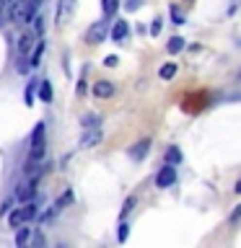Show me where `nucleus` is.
Listing matches in <instances>:
<instances>
[{
  "label": "nucleus",
  "instance_id": "1",
  "mask_svg": "<svg viewBox=\"0 0 241 248\" xmlns=\"http://www.w3.org/2000/svg\"><path fill=\"white\" fill-rule=\"evenodd\" d=\"M34 11H36V8L31 5V0H13L11 21L13 23H29V21H34Z\"/></svg>",
  "mask_w": 241,
  "mask_h": 248
},
{
  "label": "nucleus",
  "instance_id": "2",
  "mask_svg": "<svg viewBox=\"0 0 241 248\" xmlns=\"http://www.w3.org/2000/svg\"><path fill=\"white\" fill-rule=\"evenodd\" d=\"M34 215H36V204H34V202H23V207L8 212V225H11V228H21V225L29 222Z\"/></svg>",
  "mask_w": 241,
  "mask_h": 248
},
{
  "label": "nucleus",
  "instance_id": "3",
  "mask_svg": "<svg viewBox=\"0 0 241 248\" xmlns=\"http://www.w3.org/2000/svg\"><path fill=\"white\" fill-rule=\"evenodd\" d=\"M29 158H31V160H42V158H44V124H42V122L34 127V135H31Z\"/></svg>",
  "mask_w": 241,
  "mask_h": 248
},
{
  "label": "nucleus",
  "instance_id": "4",
  "mask_svg": "<svg viewBox=\"0 0 241 248\" xmlns=\"http://www.w3.org/2000/svg\"><path fill=\"white\" fill-rule=\"evenodd\" d=\"M109 34V21H96V23H91L88 31H86V42L88 44H101L106 39Z\"/></svg>",
  "mask_w": 241,
  "mask_h": 248
},
{
  "label": "nucleus",
  "instance_id": "5",
  "mask_svg": "<svg viewBox=\"0 0 241 248\" xmlns=\"http://www.w3.org/2000/svg\"><path fill=\"white\" fill-rule=\"evenodd\" d=\"M176 181V170H174V166H163L161 170H158V176H155V186H158V189H169L171 184Z\"/></svg>",
  "mask_w": 241,
  "mask_h": 248
},
{
  "label": "nucleus",
  "instance_id": "6",
  "mask_svg": "<svg viewBox=\"0 0 241 248\" xmlns=\"http://www.w3.org/2000/svg\"><path fill=\"white\" fill-rule=\"evenodd\" d=\"M101 137H104V135H101L99 127L83 129V137H81V142H78V145H81V147H96L101 142Z\"/></svg>",
  "mask_w": 241,
  "mask_h": 248
},
{
  "label": "nucleus",
  "instance_id": "7",
  "mask_svg": "<svg viewBox=\"0 0 241 248\" xmlns=\"http://www.w3.org/2000/svg\"><path fill=\"white\" fill-rule=\"evenodd\" d=\"M93 96L96 98H112L114 96V83L112 80H96L93 83Z\"/></svg>",
  "mask_w": 241,
  "mask_h": 248
},
{
  "label": "nucleus",
  "instance_id": "8",
  "mask_svg": "<svg viewBox=\"0 0 241 248\" xmlns=\"http://www.w3.org/2000/svg\"><path fill=\"white\" fill-rule=\"evenodd\" d=\"M151 145H153L151 140H140V142H135V145L130 147V158L132 160H143L145 155L151 153Z\"/></svg>",
  "mask_w": 241,
  "mask_h": 248
},
{
  "label": "nucleus",
  "instance_id": "9",
  "mask_svg": "<svg viewBox=\"0 0 241 248\" xmlns=\"http://www.w3.org/2000/svg\"><path fill=\"white\" fill-rule=\"evenodd\" d=\"M36 194V178H31L29 184H23L18 191H16V199L18 202H31V197Z\"/></svg>",
  "mask_w": 241,
  "mask_h": 248
},
{
  "label": "nucleus",
  "instance_id": "10",
  "mask_svg": "<svg viewBox=\"0 0 241 248\" xmlns=\"http://www.w3.org/2000/svg\"><path fill=\"white\" fill-rule=\"evenodd\" d=\"M127 31H130L127 21H114V26H112V39H114V42H124Z\"/></svg>",
  "mask_w": 241,
  "mask_h": 248
},
{
  "label": "nucleus",
  "instance_id": "11",
  "mask_svg": "<svg viewBox=\"0 0 241 248\" xmlns=\"http://www.w3.org/2000/svg\"><path fill=\"white\" fill-rule=\"evenodd\" d=\"M34 49V34H21L18 39V54H29Z\"/></svg>",
  "mask_w": 241,
  "mask_h": 248
},
{
  "label": "nucleus",
  "instance_id": "12",
  "mask_svg": "<svg viewBox=\"0 0 241 248\" xmlns=\"http://www.w3.org/2000/svg\"><path fill=\"white\" fill-rule=\"evenodd\" d=\"M39 98H42L44 104H50V101H52V85H50V80L39 83Z\"/></svg>",
  "mask_w": 241,
  "mask_h": 248
},
{
  "label": "nucleus",
  "instance_id": "13",
  "mask_svg": "<svg viewBox=\"0 0 241 248\" xmlns=\"http://www.w3.org/2000/svg\"><path fill=\"white\" fill-rule=\"evenodd\" d=\"M73 3H75V0H60V11H57V21H60V23L65 21V16H70V11H73Z\"/></svg>",
  "mask_w": 241,
  "mask_h": 248
},
{
  "label": "nucleus",
  "instance_id": "14",
  "mask_svg": "<svg viewBox=\"0 0 241 248\" xmlns=\"http://www.w3.org/2000/svg\"><path fill=\"white\" fill-rule=\"evenodd\" d=\"M166 49H169V54H179L184 49V39L182 36H171V42L166 44Z\"/></svg>",
  "mask_w": 241,
  "mask_h": 248
},
{
  "label": "nucleus",
  "instance_id": "15",
  "mask_svg": "<svg viewBox=\"0 0 241 248\" xmlns=\"http://www.w3.org/2000/svg\"><path fill=\"white\" fill-rule=\"evenodd\" d=\"M101 8H104L106 18H112V16L117 13V8H120V0H101Z\"/></svg>",
  "mask_w": 241,
  "mask_h": 248
},
{
  "label": "nucleus",
  "instance_id": "16",
  "mask_svg": "<svg viewBox=\"0 0 241 248\" xmlns=\"http://www.w3.org/2000/svg\"><path fill=\"white\" fill-rule=\"evenodd\" d=\"M70 202H73V191L68 189V191H62V194H60V199H57V202H54V209L60 212V209H65V207L70 204Z\"/></svg>",
  "mask_w": 241,
  "mask_h": 248
},
{
  "label": "nucleus",
  "instance_id": "17",
  "mask_svg": "<svg viewBox=\"0 0 241 248\" xmlns=\"http://www.w3.org/2000/svg\"><path fill=\"white\" fill-rule=\"evenodd\" d=\"M182 160V150H179L176 145H171L166 150V163H171V166H176V163Z\"/></svg>",
  "mask_w": 241,
  "mask_h": 248
},
{
  "label": "nucleus",
  "instance_id": "18",
  "mask_svg": "<svg viewBox=\"0 0 241 248\" xmlns=\"http://www.w3.org/2000/svg\"><path fill=\"white\" fill-rule=\"evenodd\" d=\"M29 238H31V228H18V232H16V246H26L29 243Z\"/></svg>",
  "mask_w": 241,
  "mask_h": 248
},
{
  "label": "nucleus",
  "instance_id": "19",
  "mask_svg": "<svg viewBox=\"0 0 241 248\" xmlns=\"http://www.w3.org/2000/svg\"><path fill=\"white\" fill-rule=\"evenodd\" d=\"M169 13H171V21H174L176 26H182V23H184V11L179 5H169Z\"/></svg>",
  "mask_w": 241,
  "mask_h": 248
},
{
  "label": "nucleus",
  "instance_id": "20",
  "mask_svg": "<svg viewBox=\"0 0 241 248\" xmlns=\"http://www.w3.org/2000/svg\"><path fill=\"white\" fill-rule=\"evenodd\" d=\"M158 75L163 78V80H171V78L176 75V65H174V62H166V65L158 70Z\"/></svg>",
  "mask_w": 241,
  "mask_h": 248
},
{
  "label": "nucleus",
  "instance_id": "21",
  "mask_svg": "<svg viewBox=\"0 0 241 248\" xmlns=\"http://www.w3.org/2000/svg\"><path fill=\"white\" fill-rule=\"evenodd\" d=\"M42 52H44V42H39V44H36V49L31 52V57H29L31 67H36V65H39V60H42Z\"/></svg>",
  "mask_w": 241,
  "mask_h": 248
},
{
  "label": "nucleus",
  "instance_id": "22",
  "mask_svg": "<svg viewBox=\"0 0 241 248\" xmlns=\"http://www.w3.org/2000/svg\"><path fill=\"white\" fill-rule=\"evenodd\" d=\"M99 116L96 114H86L83 119H81V124H83V129H91V127H99Z\"/></svg>",
  "mask_w": 241,
  "mask_h": 248
},
{
  "label": "nucleus",
  "instance_id": "23",
  "mask_svg": "<svg viewBox=\"0 0 241 248\" xmlns=\"http://www.w3.org/2000/svg\"><path fill=\"white\" fill-rule=\"evenodd\" d=\"M132 207H135V197H127V199H124V204H122V212H120L122 220H124V217H127V215L132 212Z\"/></svg>",
  "mask_w": 241,
  "mask_h": 248
},
{
  "label": "nucleus",
  "instance_id": "24",
  "mask_svg": "<svg viewBox=\"0 0 241 248\" xmlns=\"http://www.w3.org/2000/svg\"><path fill=\"white\" fill-rule=\"evenodd\" d=\"M127 235H130V225H127V222H120V230H117V240H120V243H124V240H127Z\"/></svg>",
  "mask_w": 241,
  "mask_h": 248
},
{
  "label": "nucleus",
  "instance_id": "25",
  "mask_svg": "<svg viewBox=\"0 0 241 248\" xmlns=\"http://www.w3.org/2000/svg\"><path fill=\"white\" fill-rule=\"evenodd\" d=\"M34 88H36V80H31L26 88V106H34Z\"/></svg>",
  "mask_w": 241,
  "mask_h": 248
},
{
  "label": "nucleus",
  "instance_id": "26",
  "mask_svg": "<svg viewBox=\"0 0 241 248\" xmlns=\"http://www.w3.org/2000/svg\"><path fill=\"white\" fill-rule=\"evenodd\" d=\"M228 220H231V225H236V222H241V202H239L236 207H233V212H231V217H228Z\"/></svg>",
  "mask_w": 241,
  "mask_h": 248
},
{
  "label": "nucleus",
  "instance_id": "27",
  "mask_svg": "<svg viewBox=\"0 0 241 248\" xmlns=\"http://www.w3.org/2000/svg\"><path fill=\"white\" fill-rule=\"evenodd\" d=\"M75 93H78V96H86V70H83L81 80H78V85H75Z\"/></svg>",
  "mask_w": 241,
  "mask_h": 248
},
{
  "label": "nucleus",
  "instance_id": "28",
  "mask_svg": "<svg viewBox=\"0 0 241 248\" xmlns=\"http://www.w3.org/2000/svg\"><path fill=\"white\" fill-rule=\"evenodd\" d=\"M140 5H143V0H127V3H124V8H127L130 13H132V11H138Z\"/></svg>",
  "mask_w": 241,
  "mask_h": 248
},
{
  "label": "nucleus",
  "instance_id": "29",
  "mask_svg": "<svg viewBox=\"0 0 241 248\" xmlns=\"http://www.w3.org/2000/svg\"><path fill=\"white\" fill-rule=\"evenodd\" d=\"M117 62H120V60H117V54H109V57H104V65H106V67H117Z\"/></svg>",
  "mask_w": 241,
  "mask_h": 248
},
{
  "label": "nucleus",
  "instance_id": "30",
  "mask_svg": "<svg viewBox=\"0 0 241 248\" xmlns=\"http://www.w3.org/2000/svg\"><path fill=\"white\" fill-rule=\"evenodd\" d=\"M34 26H36V34H42V31H44V18H42V16H36V18H34Z\"/></svg>",
  "mask_w": 241,
  "mask_h": 248
},
{
  "label": "nucleus",
  "instance_id": "31",
  "mask_svg": "<svg viewBox=\"0 0 241 248\" xmlns=\"http://www.w3.org/2000/svg\"><path fill=\"white\" fill-rule=\"evenodd\" d=\"M151 34H153V36H158V34H161V18H155V21H153V26H151Z\"/></svg>",
  "mask_w": 241,
  "mask_h": 248
},
{
  "label": "nucleus",
  "instance_id": "32",
  "mask_svg": "<svg viewBox=\"0 0 241 248\" xmlns=\"http://www.w3.org/2000/svg\"><path fill=\"white\" fill-rule=\"evenodd\" d=\"M8 212H11V202H5V204L0 207V215H8Z\"/></svg>",
  "mask_w": 241,
  "mask_h": 248
},
{
  "label": "nucleus",
  "instance_id": "33",
  "mask_svg": "<svg viewBox=\"0 0 241 248\" xmlns=\"http://www.w3.org/2000/svg\"><path fill=\"white\" fill-rule=\"evenodd\" d=\"M3 11H5V0H0V23H3Z\"/></svg>",
  "mask_w": 241,
  "mask_h": 248
},
{
  "label": "nucleus",
  "instance_id": "34",
  "mask_svg": "<svg viewBox=\"0 0 241 248\" xmlns=\"http://www.w3.org/2000/svg\"><path fill=\"white\" fill-rule=\"evenodd\" d=\"M233 191H236V194H241V178L236 181V186H233Z\"/></svg>",
  "mask_w": 241,
  "mask_h": 248
},
{
  "label": "nucleus",
  "instance_id": "35",
  "mask_svg": "<svg viewBox=\"0 0 241 248\" xmlns=\"http://www.w3.org/2000/svg\"><path fill=\"white\" fill-rule=\"evenodd\" d=\"M42 3H44V0H31V5H34V8H39Z\"/></svg>",
  "mask_w": 241,
  "mask_h": 248
}]
</instances>
